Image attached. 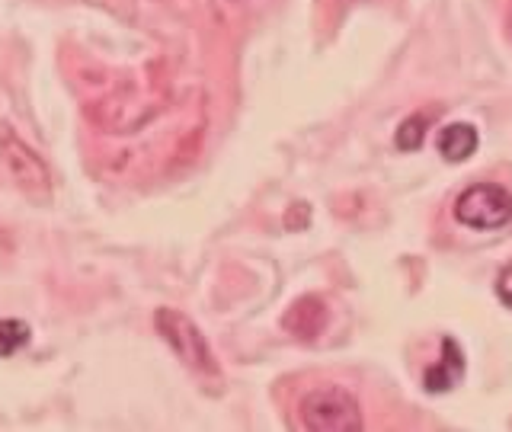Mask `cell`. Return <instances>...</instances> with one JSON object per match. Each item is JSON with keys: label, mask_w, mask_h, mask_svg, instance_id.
Returning <instances> with one entry per match:
<instances>
[{"label": "cell", "mask_w": 512, "mask_h": 432, "mask_svg": "<svg viewBox=\"0 0 512 432\" xmlns=\"http://www.w3.org/2000/svg\"><path fill=\"white\" fill-rule=\"evenodd\" d=\"M29 343V327L23 320H0V359L16 356Z\"/></svg>", "instance_id": "7"}, {"label": "cell", "mask_w": 512, "mask_h": 432, "mask_svg": "<svg viewBox=\"0 0 512 432\" xmlns=\"http://www.w3.org/2000/svg\"><path fill=\"white\" fill-rule=\"evenodd\" d=\"M439 151H442L445 160L461 164V160H468L477 151V132L471 125H464V122L445 125L442 135H439Z\"/></svg>", "instance_id": "6"}, {"label": "cell", "mask_w": 512, "mask_h": 432, "mask_svg": "<svg viewBox=\"0 0 512 432\" xmlns=\"http://www.w3.org/2000/svg\"><path fill=\"white\" fill-rule=\"evenodd\" d=\"M301 426L314 432H352L362 429V410L359 400L349 391L324 384L304 394L301 400Z\"/></svg>", "instance_id": "1"}, {"label": "cell", "mask_w": 512, "mask_h": 432, "mask_svg": "<svg viewBox=\"0 0 512 432\" xmlns=\"http://www.w3.org/2000/svg\"><path fill=\"white\" fill-rule=\"evenodd\" d=\"M442 352L445 356L429 368L426 372V391H432V394H442V391H448V388H455L458 384V378L464 375V356H461V349H458V343L452 340V336H445L442 340Z\"/></svg>", "instance_id": "5"}, {"label": "cell", "mask_w": 512, "mask_h": 432, "mask_svg": "<svg viewBox=\"0 0 512 432\" xmlns=\"http://www.w3.org/2000/svg\"><path fill=\"white\" fill-rule=\"evenodd\" d=\"M423 132H426V128H423V119H420V116L407 119L404 125H400V132H397V148H404V151L420 148Z\"/></svg>", "instance_id": "8"}, {"label": "cell", "mask_w": 512, "mask_h": 432, "mask_svg": "<svg viewBox=\"0 0 512 432\" xmlns=\"http://www.w3.org/2000/svg\"><path fill=\"white\" fill-rule=\"evenodd\" d=\"M154 324L160 333H164V340L173 346L176 356H180L189 368H196L199 375H218L212 349H208L205 336L196 330V324H192L186 314L164 308V311H157Z\"/></svg>", "instance_id": "3"}, {"label": "cell", "mask_w": 512, "mask_h": 432, "mask_svg": "<svg viewBox=\"0 0 512 432\" xmlns=\"http://www.w3.org/2000/svg\"><path fill=\"white\" fill-rule=\"evenodd\" d=\"M509 26H512V20H509Z\"/></svg>", "instance_id": "9"}, {"label": "cell", "mask_w": 512, "mask_h": 432, "mask_svg": "<svg viewBox=\"0 0 512 432\" xmlns=\"http://www.w3.org/2000/svg\"><path fill=\"white\" fill-rule=\"evenodd\" d=\"M455 218L474 231L503 228L512 218V192L496 183H474L455 199Z\"/></svg>", "instance_id": "2"}, {"label": "cell", "mask_w": 512, "mask_h": 432, "mask_svg": "<svg viewBox=\"0 0 512 432\" xmlns=\"http://www.w3.org/2000/svg\"><path fill=\"white\" fill-rule=\"evenodd\" d=\"M4 157H7L13 176L20 180V186L29 192V196H39V199L48 196V170L42 167V160L7 132H4Z\"/></svg>", "instance_id": "4"}]
</instances>
